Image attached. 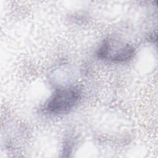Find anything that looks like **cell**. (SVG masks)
<instances>
[{
	"instance_id": "1",
	"label": "cell",
	"mask_w": 158,
	"mask_h": 158,
	"mask_svg": "<svg viewBox=\"0 0 158 158\" xmlns=\"http://www.w3.org/2000/svg\"><path fill=\"white\" fill-rule=\"evenodd\" d=\"M80 95L79 88L75 86L58 89L49 98L45 108L51 113L66 112L78 103Z\"/></svg>"
},
{
	"instance_id": "2",
	"label": "cell",
	"mask_w": 158,
	"mask_h": 158,
	"mask_svg": "<svg viewBox=\"0 0 158 158\" xmlns=\"http://www.w3.org/2000/svg\"><path fill=\"white\" fill-rule=\"evenodd\" d=\"M134 48L128 43L113 38L105 40L98 51L99 58L112 62H125L134 54Z\"/></svg>"
}]
</instances>
